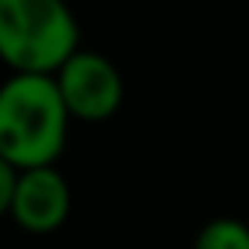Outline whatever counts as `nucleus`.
<instances>
[{"mask_svg": "<svg viewBox=\"0 0 249 249\" xmlns=\"http://www.w3.org/2000/svg\"><path fill=\"white\" fill-rule=\"evenodd\" d=\"M72 123L55 75L11 72L0 82V157L18 171L58 164Z\"/></svg>", "mask_w": 249, "mask_h": 249, "instance_id": "1", "label": "nucleus"}, {"mask_svg": "<svg viewBox=\"0 0 249 249\" xmlns=\"http://www.w3.org/2000/svg\"><path fill=\"white\" fill-rule=\"evenodd\" d=\"M65 0H0V62L11 72L55 75L82 45Z\"/></svg>", "mask_w": 249, "mask_h": 249, "instance_id": "2", "label": "nucleus"}, {"mask_svg": "<svg viewBox=\"0 0 249 249\" xmlns=\"http://www.w3.org/2000/svg\"><path fill=\"white\" fill-rule=\"evenodd\" d=\"M55 82L62 89V99L75 123H106L120 113L126 86L123 72L113 58L92 48H79L58 72Z\"/></svg>", "mask_w": 249, "mask_h": 249, "instance_id": "3", "label": "nucleus"}, {"mask_svg": "<svg viewBox=\"0 0 249 249\" xmlns=\"http://www.w3.org/2000/svg\"><path fill=\"white\" fill-rule=\"evenodd\" d=\"M72 215V188L55 164L18 171L7 218L28 235H52Z\"/></svg>", "mask_w": 249, "mask_h": 249, "instance_id": "4", "label": "nucleus"}, {"mask_svg": "<svg viewBox=\"0 0 249 249\" xmlns=\"http://www.w3.org/2000/svg\"><path fill=\"white\" fill-rule=\"evenodd\" d=\"M191 249H249V225L232 215L208 218L198 232Z\"/></svg>", "mask_w": 249, "mask_h": 249, "instance_id": "5", "label": "nucleus"}, {"mask_svg": "<svg viewBox=\"0 0 249 249\" xmlns=\"http://www.w3.org/2000/svg\"><path fill=\"white\" fill-rule=\"evenodd\" d=\"M14 181H18V167L11 160L0 157V218L11 212V195H14Z\"/></svg>", "mask_w": 249, "mask_h": 249, "instance_id": "6", "label": "nucleus"}]
</instances>
